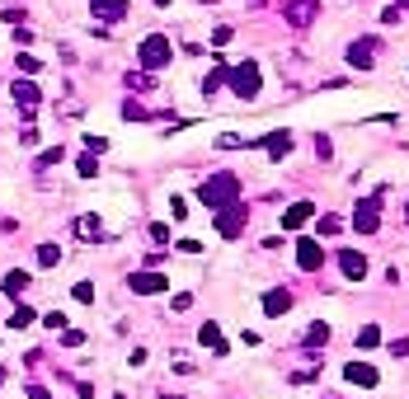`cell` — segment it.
<instances>
[{"label":"cell","mask_w":409,"mask_h":399,"mask_svg":"<svg viewBox=\"0 0 409 399\" xmlns=\"http://www.w3.org/2000/svg\"><path fill=\"white\" fill-rule=\"evenodd\" d=\"M226 85H231L240 99H254V94H259V66L245 62V66H236V71H226Z\"/></svg>","instance_id":"4"},{"label":"cell","mask_w":409,"mask_h":399,"mask_svg":"<svg viewBox=\"0 0 409 399\" xmlns=\"http://www.w3.org/2000/svg\"><path fill=\"white\" fill-rule=\"evenodd\" d=\"M381 202H386V193H372V198H362L358 207H353V226H358L362 235H377L381 231Z\"/></svg>","instance_id":"2"},{"label":"cell","mask_w":409,"mask_h":399,"mask_svg":"<svg viewBox=\"0 0 409 399\" xmlns=\"http://www.w3.org/2000/svg\"><path fill=\"white\" fill-rule=\"evenodd\" d=\"M198 343H203V348H212V353H226V338H221V329H217L212 320L198 329Z\"/></svg>","instance_id":"15"},{"label":"cell","mask_w":409,"mask_h":399,"mask_svg":"<svg viewBox=\"0 0 409 399\" xmlns=\"http://www.w3.org/2000/svg\"><path fill=\"white\" fill-rule=\"evenodd\" d=\"M325 338H330V324H311L306 329V343H325Z\"/></svg>","instance_id":"28"},{"label":"cell","mask_w":409,"mask_h":399,"mask_svg":"<svg viewBox=\"0 0 409 399\" xmlns=\"http://www.w3.org/2000/svg\"><path fill=\"white\" fill-rule=\"evenodd\" d=\"M80 179H95V174H99V155H80Z\"/></svg>","instance_id":"22"},{"label":"cell","mask_w":409,"mask_h":399,"mask_svg":"<svg viewBox=\"0 0 409 399\" xmlns=\"http://www.w3.org/2000/svg\"><path fill=\"white\" fill-rule=\"evenodd\" d=\"M29 399H52V395L43 390V385H29Z\"/></svg>","instance_id":"32"},{"label":"cell","mask_w":409,"mask_h":399,"mask_svg":"<svg viewBox=\"0 0 409 399\" xmlns=\"http://www.w3.org/2000/svg\"><path fill=\"white\" fill-rule=\"evenodd\" d=\"M62 155H66L62 146H57V151H43V160H38V165H43V169H48V165H62Z\"/></svg>","instance_id":"29"},{"label":"cell","mask_w":409,"mask_h":399,"mask_svg":"<svg viewBox=\"0 0 409 399\" xmlns=\"http://www.w3.org/2000/svg\"><path fill=\"white\" fill-rule=\"evenodd\" d=\"M62 263V249L57 245H38V268H57Z\"/></svg>","instance_id":"19"},{"label":"cell","mask_w":409,"mask_h":399,"mask_svg":"<svg viewBox=\"0 0 409 399\" xmlns=\"http://www.w3.org/2000/svg\"><path fill=\"white\" fill-rule=\"evenodd\" d=\"M372 52H377V47H372V38H362V43L348 47V62L358 66V71H367V66H372Z\"/></svg>","instance_id":"14"},{"label":"cell","mask_w":409,"mask_h":399,"mask_svg":"<svg viewBox=\"0 0 409 399\" xmlns=\"http://www.w3.org/2000/svg\"><path fill=\"white\" fill-rule=\"evenodd\" d=\"M0 385H5V371H0Z\"/></svg>","instance_id":"33"},{"label":"cell","mask_w":409,"mask_h":399,"mask_svg":"<svg viewBox=\"0 0 409 399\" xmlns=\"http://www.w3.org/2000/svg\"><path fill=\"white\" fill-rule=\"evenodd\" d=\"M339 268H344V277H353V282L367 277V259H362L358 249H344V254H339Z\"/></svg>","instance_id":"9"},{"label":"cell","mask_w":409,"mask_h":399,"mask_svg":"<svg viewBox=\"0 0 409 399\" xmlns=\"http://www.w3.org/2000/svg\"><path fill=\"white\" fill-rule=\"evenodd\" d=\"M287 310H292V292H287V287H278V292L264 296V315H273V320H278V315H287Z\"/></svg>","instance_id":"11"},{"label":"cell","mask_w":409,"mask_h":399,"mask_svg":"<svg viewBox=\"0 0 409 399\" xmlns=\"http://www.w3.org/2000/svg\"><path fill=\"white\" fill-rule=\"evenodd\" d=\"M123 118H127V123H146V108L137 104V99H132V104L123 108Z\"/></svg>","instance_id":"27"},{"label":"cell","mask_w":409,"mask_h":399,"mask_svg":"<svg viewBox=\"0 0 409 399\" xmlns=\"http://www.w3.org/2000/svg\"><path fill=\"white\" fill-rule=\"evenodd\" d=\"M156 5H170V0H156Z\"/></svg>","instance_id":"34"},{"label":"cell","mask_w":409,"mask_h":399,"mask_svg":"<svg viewBox=\"0 0 409 399\" xmlns=\"http://www.w3.org/2000/svg\"><path fill=\"white\" fill-rule=\"evenodd\" d=\"M132 292L156 296V292H170V282H165L160 273H132Z\"/></svg>","instance_id":"8"},{"label":"cell","mask_w":409,"mask_h":399,"mask_svg":"<svg viewBox=\"0 0 409 399\" xmlns=\"http://www.w3.org/2000/svg\"><path fill=\"white\" fill-rule=\"evenodd\" d=\"M0 287H5L10 296H24V287H29V277H24V273H5V282H0Z\"/></svg>","instance_id":"20"},{"label":"cell","mask_w":409,"mask_h":399,"mask_svg":"<svg viewBox=\"0 0 409 399\" xmlns=\"http://www.w3.org/2000/svg\"><path fill=\"white\" fill-rule=\"evenodd\" d=\"M377 343H381V329H377V324H367V329L358 334V348H377Z\"/></svg>","instance_id":"23"},{"label":"cell","mask_w":409,"mask_h":399,"mask_svg":"<svg viewBox=\"0 0 409 399\" xmlns=\"http://www.w3.org/2000/svg\"><path fill=\"white\" fill-rule=\"evenodd\" d=\"M344 376H348L353 385H362V390H372V385H377V371L367 367V362H353V367H348Z\"/></svg>","instance_id":"16"},{"label":"cell","mask_w":409,"mask_h":399,"mask_svg":"<svg viewBox=\"0 0 409 399\" xmlns=\"http://www.w3.org/2000/svg\"><path fill=\"white\" fill-rule=\"evenodd\" d=\"M344 231V216H320V235H339Z\"/></svg>","instance_id":"25"},{"label":"cell","mask_w":409,"mask_h":399,"mask_svg":"<svg viewBox=\"0 0 409 399\" xmlns=\"http://www.w3.org/2000/svg\"><path fill=\"white\" fill-rule=\"evenodd\" d=\"M33 324V310L29 306H15V315H10V329H29Z\"/></svg>","instance_id":"21"},{"label":"cell","mask_w":409,"mask_h":399,"mask_svg":"<svg viewBox=\"0 0 409 399\" xmlns=\"http://www.w3.org/2000/svg\"><path fill=\"white\" fill-rule=\"evenodd\" d=\"M10 99L24 104V108H33L38 104V85H33V80H15V85H10Z\"/></svg>","instance_id":"13"},{"label":"cell","mask_w":409,"mask_h":399,"mask_svg":"<svg viewBox=\"0 0 409 399\" xmlns=\"http://www.w3.org/2000/svg\"><path fill=\"white\" fill-rule=\"evenodd\" d=\"M221 85H226V71H221V66H212V71H207V80H203V90L212 94V90H221Z\"/></svg>","instance_id":"24"},{"label":"cell","mask_w":409,"mask_h":399,"mask_svg":"<svg viewBox=\"0 0 409 399\" xmlns=\"http://www.w3.org/2000/svg\"><path fill=\"white\" fill-rule=\"evenodd\" d=\"M62 343H66V348H80V343H85V334H80V329H66Z\"/></svg>","instance_id":"31"},{"label":"cell","mask_w":409,"mask_h":399,"mask_svg":"<svg viewBox=\"0 0 409 399\" xmlns=\"http://www.w3.org/2000/svg\"><path fill=\"white\" fill-rule=\"evenodd\" d=\"M95 15L104 19V24H118V19L127 15V0H95Z\"/></svg>","instance_id":"12"},{"label":"cell","mask_w":409,"mask_h":399,"mask_svg":"<svg viewBox=\"0 0 409 399\" xmlns=\"http://www.w3.org/2000/svg\"><path fill=\"white\" fill-rule=\"evenodd\" d=\"M43 324H48V329H66V315H62V310H52V315H43Z\"/></svg>","instance_id":"30"},{"label":"cell","mask_w":409,"mask_h":399,"mask_svg":"<svg viewBox=\"0 0 409 399\" xmlns=\"http://www.w3.org/2000/svg\"><path fill=\"white\" fill-rule=\"evenodd\" d=\"M311 216H315V207H311V202H292V207L283 212V231H297V226H306Z\"/></svg>","instance_id":"10"},{"label":"cell","mask_w":409,"mask_h":399,"mask_svg":"<svg viewBox=\"0 0 409 399\" xmlns=\"http://www.w3.org/2000/svg\"><path fill=\"white\" fill-rule=\"evenodd\" d=\"M170 38H165V33H151V38H142V47H137V57H142V66L146 71H156V66H165L170 62Z\"/></svg>","instance_id":"3"},{"label":"cell","mask_w":409,"mask_h":399,"mask_svg":"<svg viewBox=\"0 0 409 399\" xmlns=\"http://www.w3.org/2000/svg\"><path fill=\"white\" fill-rule=\"evenodd\" d=\"M283 15H287V24L306 29V24L320 15V0H287V5H283Z\"/></svg>","instance_id":"6"},{"label":"cell","mask_w":409,"mask_h":399,"mask_svg":"<svg viewBox=\"0 0 409 399\" xmlns=\"http://www.w3.org/2000/svg\"><path fill=\"white\" fill-rule=\"evenodd\" d=\"M264 151L273 155V160H283V155L292 151V132H273V137H264Z\"/></svg>","instance_id":"17"},{"label":"cell","mask_w":409,"mask_h":399,"mask_svg":"<svg viewBox=\"0 0 409 399\" xmlns=\"http://www.w3.org/2000/svg\"><path fill=\"white\" fill-rule=\"evenodd\" d=\"M76 235H80V240H104V231H99V216H80V221H76Z\"/></svg>","instance_id":"18"},{"label":"cell","mask_w":409,"mask_h":399,"mask_svg":"<svg viewBox=\"0 0 409 399\" xmlns=\"http://www.w3.org/2000/svg\"><path fill=\"white\" fill-rule=\"evenodd\" d=\"M320 263H325V249H320V240H311V235H306V240H297V268L315 273Z\"/></svg>","instance_id":"7"},{"label":"cell","mask_w":409,"mask_h":399,"mask_svg":"<svg viewBox=\"0 0 409 399\" xmlns=\"http://www.w3.org/2000/svg\"><path fill=\"white\" fill-rule=\"evenodd\" d=\"M76 301H85V306H95V282H76Z\"/></svg>","instance_id":"26"},{"label":"cell","mask_w":409,"mask_h":399,"mask_svg":"<svg viewBox=\"0 0 409 399\" xmlns=\"http://www.w3.org/2000/svg\"><path fill=\"white\" fill-rule=\"evenodd\" d=\"M250 5H259V0H250Z\"/></svg>","instance_id":"35"},{"label":"cell","mask_w":409,"mask_h":399,"mask_svg":"<svg viewBox=\"0 0 409 399\" xmlns=\"http://www.w3.org/2000/svg\"><path fill=\"white\" fill-rule=\"evenodd\" d=\"M198 198L207 202V207H231V202H240V179L236 174H212V179H203V188H198Z\"/></svg>","instance_id":"1"},{"label":"cell","mask_w":409,"mask_h":399,"mask_svg":"<svg viewBox=\"0 0 409 399\" xmlns=\"http://www.w3.org/2000/svg\"><path fill=\"white\" fill-rule=\"evenodd\" d=\"M217 231L226 235V240H236V235L245 231V202H231V207H221V212H217Z\"/></svg>","instance_id":"5"}]
</instances>
